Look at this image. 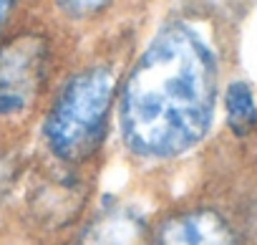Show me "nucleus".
Segmentation results:
<instances>
[{
    "mask_svg": "<svg viewBox=\"0 0 257 245\" xmlns=\"http://www.w3.org/2000/svg\"><path fill=\"white\" fill-rule=\"evenodd\" d=\"M13 8H16V0H0V28L6 26V21L13 13Z\"/></svg>",
    "mask_w": 257,
    "mask_h": 245,
    "instance_id": "9",
    "label": "nucleus"
},
{
    "mask_svg": "<svg viewBox=\"0 0 257 245\" xmlns=\"http://www.w3.org/2000/svg\"><path fill=\"white\" fill-rule=\"evenodd\" d=\"M217 101V58L187 23L164 26L132 73L118 101L121 134L144 159H172L209 132Z\"/></svg>",
    "mask_w": 257,
    "mask_h": 245,
    "instance_id": "1",
    "label": "nucleus"
},
{
    "mask_svg": "<svg viewBox=\"0 0 257 245\" xmlns=\"http://www.w3.org/2000/svg\"><path fill=\"white\" fill-rule=\"evenodd\" d=\"M113 91V73L103 66L86 68L66 81L43 124L46 144L56 159L81 165L101 147Z\"/></svg>",
    "mask_w": 257,
    "mask_h": 245,
    "instance_id": "2",
    "label": "nucleus"
},
{
    "mask_svg": "<svg viewBox=\"0 0 257 245\" xmlns=\"http://www.w3.org/2000/svg\"><path fill=\"white\" fill-rule=\"evenodd\" d=\"M81 200H83L81 182H76L73 177H56L53 175L36 187L31 205H33V212L41 222H46L51 227H63L66 222H71L78 215Z\"/></svg>",
    "mask_w": 257,
    "mask_h": 245,
    "instance_id": "6",
    "label": "nucleus"
},
{
    "mask_svg": "<svg viewBox=\"0 0 257 245\" xmlns=\"http://www.w3.org/2000/svg\"><path fill=\"white\" fill-rule=\"evenodd\" d=\"M224 109H227L229 129L237 137H244V134H249L254 129V124H257V106H254L252 89L244 81L229 84L227 96H224Z\"/></svg>",
    "mask_w": 257,
    "mask_h": 245,
    "instance_id": "7",
    "label": "nucleus"
},
{
    "mask_svg": "<svg viewBox=\"0 0 257 245\" xmlns=\"http://www.w3.org/2000/svg\"><path fill=\"white\" fill-rule=\"evenodd\" d=\"M157 245H237L229 222L209 210H184L159 225Z\"/></svg>",
    "mask_w": 257,
    "mask_h": 245,
    "instance_id": "4",
    "label": "nucleus"
},
{
    "mask_svg": "<svg viewBox=\"0 0 257 245\" xmlns=\"http://www.w3.org/2000/svg\"><path fill=\"white\" fill-rule=\"evenodd\" d=\"M48 46L41 36H21L0 48V91L28 106L43 81Z\"/></svg>",
    "mask_w": 257,
    "mask_h": 245,
    "instance_id": "3",
    "label": "nucleus"
},
{
    "mask_svg": "<svg viewBox=\"0 0 257 245\" xmlns=\"http://www.w3.org/2000/svg\"><path fill=\"white\" fill-rule=\"evenodd\" d=\"M111 0H56V6L71 16V18H88L98 11H103Z\"/></svg>",
    "mask_w": 257,
    "mask_h": 245,
    "instance_id": "8",
    "label": "nucleus"
},
{
    "mask_svg": "<svg viewBox=\"0 0 257 245\" xmlns=\"http://www.w3.org/2000/svg\"><path fill=\"white\" fill-rule=\"evenodd\" d=\"M147 222L128 205L103 207L93 220L83 225L76 245H144Z\"/></svg>",
    "mask_w": 257,
    "mask_h": 245,
    "instance_id": "5",
    "label": "nucleus"
}]
</instances>
